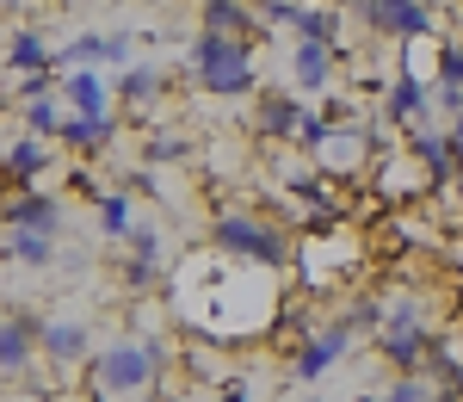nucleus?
Returning <instances> with one entry per match:
<instances>
[{
	"instance_id": "7c9ffc66",
	"label": "nucleus",
	"mask_w": 463,
	"mask_h": 402,
	"mask_svg": "<svg viewBox=\"0 0 463 402\" xmlns=\"http://www.w3.org/2000/svg\"><path fill=\"white\" fill-rule=\"evenodd\" d=\"M216 402H253V384L248 378H222L216 384Z\"/></svg>"
},
{
	"instance_id": "6ab92c4d",
	"label": "nucleus",
	"mask_w": 463,
	"mask_h": 402,
	"mask_svg": "<svg viewBox=\"0 0 463 402\" xmlns=\"http://www.w3.org/2000/svg\"><path fill=\"white\" fill-rule=\"evenodd\" d=\"M198 32L248 37V43H260V37H266V25H260V13H253L248 0H211V6H198Z\"/></svg>"
},
{
	"instance_id": "0eeeda50",
	"label": "nucleus",
	"mask_w": 463,
	"mask_h": 402,
	"mask_svg": "<svg viewBox=\"0 0 463 402\" xmlns=\"http://www.w3.org/2000/svg\"><path fill=\"white\" fill-rule=\"evenodd\" d=\"M303 118H309V106H303L297 87H260V93H253V137H260V143L290 148L297 130H303Z\"/></svg>"
},
{
	"instance_id": "6e6552de",
	"label": "nucleus",
	"mask_w": 463,
	"mask_h": 402,
	"mask_svg": "<svg viewBox=\"0 0 463 402\" xmlns=\"http://www.w3.org/2000/svg\"><path fill=\"white\" fill-rule=\"evenodd\" d=\"M408 155L427 168L432 192H451V180L463 174V148H458V137H451V124H439V118L408 130Z\"/></svg>"
},
{
	"instance_id": "cd10ccee",
	"label": "nucleus",
	"mask_w": 463,
	"mask_h": 402,
	"mask_svg": "<svg viewBox=\"0 0 463 402\" xmlns=\"http://www.w3.org/2000/svg\"><path fill=\"white\" fill-rule=\"evenodd\" d=\"M383 402H432V378L427 371H395Z\"/></svg>"
},
{
	"instance_id": "58836bf2",
	"label": "nucleus",
	"mask_w": 463,
	"mask_h": 402,
	"mask_svg": "<svg viewBox=\"0 0 463 402\" xmlns=\"http://www.w3.org/2000/svg\"><path fill=\"white\" fill-rule=\"evenodd\" d=\"M192 6H211V0H192Z\"/></svg>"
},
{
	"instance_id": "9d476101",
	"label": "nucleus",
	"mask_w": 463,
	"mask_h": 402,
	"mask_svg": "<svg viewBox=\"0 0 463 402\" xmlns=\"http://www.w3.org/2000/svg\"><path fill=\"white\" fill-rule=\"evenodd\" d=\"M37 353H43V366H56V371L87 366L93 359V329L80 316H37Z\"/></svg>"
},
{
	"instance_id": "c9c22d12",
	"label": "nucleus",
	"mask_w": 463,
	"mask_h": 402,
	"mask_svg": "<svg viewBox=\"0 0 463 402\" xmlns=\"http://www.w3.org/2000/svg\"><path fill=\"white\" fill-rule=\"evenodd\" d=\"M143 6H167V0H143Z\"/></svg>"
},
{
	"instance_id": "7ed1b4c3",
	"label": "nucleus",
	"mask_w": 463,
	"mask_h": 402,
	"mask_svg": "<svg viewBox=\"0 0 463 402\" xmlns=\"http://www.w3.org/2000/svg\"><path fill=\"white\" fill-rule=\"evenodd\" d=\"M167 371V340L161 334H124V340H106L93 359H87V397L99 402H137L155 397Z\"/></svg>"
},
{
	"instance_id": "bb28decb",
	"label": "nucleus",
	"mask_w": 463,
	"mask_h": 402,
	"mask_svg": "<svg viewBox=\"0 0 463 402\" xmlns=\"http://www.w3.org/2000/svg\"><path fill=\"white\" fill-rule=\"evenodd\" d=\"M174 161H192V137H143V168H174Z\"/></svg>"
},
{
	"instance_id": "c85d7f7f",
	"label": "nucleus",
	"mask_w": 463,
	"mask_h": 402,
	"mask_svg": "<svg viewBox=\"0 0 463 402\" xmlns=\"http://www.w3.org/2000/svg\"><path fill=\"white\" fill-rule=\"evenodd\" d=\"M432 81H445V87H463V43L439 37V56H432Z\"/></svg>"
},
{
	"instance_id": "f8f14e48",
	"label": "nucleus",
	"mask_w": 463,
	"mask_h": 402,
	"mask_svg": "<svg viewBox=\"0 0 463 402\" xmlns=\"http://www.w3.org/2000/svg\"><path fill=\"white\" fill-rule=\"evenodd\" d=\"M364 130L358 124H334L327 137L316 143V174L321 180H358L364 174Z\"/></svg>"
},
{
	"instance_id": "dca6fc26",
	"label": "nucleus",
	"mask_w": 463,
	"mask_h": 402,
	"mask_svg": "<svg viewBox=\"0 0 463 402\" xmlns=\"http://www.w3.org/2000/svg\"><path fill=\"white\" fill-rule=\"evenodd\" d=\"M111 93H118L124 111L143 118V111H155L167 100V69H161V62H130V69H118V87H111Z\"/></svg>"
},
{
	"instance_id": "aec40b11",
	"label": "nucleus",
	"mask_w": 463,
	"mask_h": 402,
	"mask_svg": "<svg viewBox=\"0 0 463 402\" xmlns=\"http://www.w3.org/2000/svg\"><path fill=\"white\" fill-rule=\"evenodd\" d=\"M111 137H118V111H111V118H87V111H69V118H62V137H56V143L69 148V155H80V161H93L99 148H111Z\"/></svg>"
},
{
	"instance_id": "4468645a",
	"label": "nucleus",
	"mask_w": 463,
	"mask_h": 402,
	"mask_svg": "<svg viewBox=\"0 0 463 402\" xmlns=\"http://www.w3.org/2000/svg\"><path fill=\"white\" fill-rule=\"evenodd\" d=\"M50 168H56V155H50V143H43V137H19V143L0 148V186H13V192L37 186Z\"/></svg>"
},
{
	"instance_id": "9b49d317",
	"label": "nucleus",
	"mask_w": 463,
	"mask_h": 402,
	"mask_svg": "<svg viewBox=\"0 0 463 402\" xmlns=\"http://www.w3.org/2000/svg\"><path fill=\"white\" fill-rule=\"evenodd\" d=\"M62 223H69V205H62L56 192H43V186H25V192L0 198V229H37V235H62Z\"/></svg>"
},
{
	"instance_id": "4be33fe9",
	"label": "nucleus",
	"mask_w": 463,
	"mask_h": 402,
	"mask_svg": "<svg viewBox=\"0 0 463 402\" xmlns=\"http://www.w3.org/2000/svg\"><path fill=\"white\" fill-rule=\"evenodd\" d=\"M0 260H13V266H25V273H50V266H56V235L0 229Z\"/></svg>"
},
{
	"instance_id": "39448f33",
	"label": "nucleus",
	"mask_w": 463,
	"mask_h": 402,
	"mask_svg": "<svg viewBox=\"0 0 463 402\" xmlns=\"http://www.w3.org/2000/svg\"><path fill=\"white\" fill-rule=\"evenodd\" d=\"M439 347V334L427 329V303L414 292L383 297V329H377V359L390 371H420L427 353Z\"/></svg>"
},
{
	"instance_id": "2eb2a0df",
	"label": "nucleus",
	"mask_w": 463,
	"mask_h": 402,
	"mask_svg": "<svg viewBox=\"0 0 463 402\" xmlns=\"http://www.w3.org/2000/svg\"><path fill=\"white\" fill-rule=\"evenodd\" d=\"M37 366V316H0V378H25Z\"/></svg>"
},
{
	"instance_id": "f3484780",
	"label": "nucleus",
	"mask_w": 463,
	"mask_h": 402,
	"mask_svg": "<svg viewBox=\"0 0 463 402\" xmlns=\"http://www.w3.org/2000/svg\"><path fill=\"white\" fill-rule=\"evenodd\" d=\"M56 93H62L69 111H87V118H111V111H118V93L99 81V69H62Z\"/></svg>"
},
{
	"instance_id": "423d86ee",
	"label": "nucleus",
	"mask_w": 463,
	"mask_h": 402,
	"mask_svg": "<svg viewBox=\"0 0 463 402\" xmlns=\"http://www.w3.org/2000/svg\"><path fill=\"white\" fill-rule=\"evenodd\" d=\"M353 340H358V329L346 322V316L321 322L309 340H297V353H290V384H316V378H327V371L353 353Z\"/></svg>"
},
{
	"instance_id": "a211bd4d",
	"label": "nucleus",
	"mask_w": 463,
	"mask_h": 402,
	"mask_svg": "<svg viewBox=\"0 0 463 402\" xmlns=\"http://www.w3.org/2000/svg\"><path fill=\"white\" fill-rule=\"evenodd\" d=\"M340 69V50L334 43H290V87L297 93H327Z\"/></svg>"
},
{
	"instance_id": "ea45409f",
	"label": "nucleus",
	"mask_w": 463,
	"mask_h": 402,
	"mask_svg": "<svg viewBox=\"0 0 463 402\" xmlns=\"http://www.w3.org/2000/svg\"><path fill=\"white\" fill-rule=\"evenodd\" d=\"M309 402H327V397H309Z\"/></svg>"
},
{
	"instance_id": "f704fd0d",
	"label": "nucleus",
	"mask_w": 463,
	"mask_h": 402,
	"mask_svg": "<svg viewBox=\"0 0 463 402\" xmlns=\"http://www.w3.org/2000/svg\"><path fill=\"white\" fill-rule=\"evenodd\" d=\"M451 192H458V205H463V174H458V180H451Z\"/></svg>"
},
{
	"instance_id": "393cba45",
	"label": "nucleus",
	"mask_w": 463,
	"mask_h": 402,
	"mask_svg": "<svg viewBox=\"0 0 463 402\" xmlns=\"http://www.w3.org/2000/svg\"><path fill=\"white\" fill-rule=\"evenodd\" d=\"M19 118H25V137L56 143V137H62V118H69V106H62V93H43V100H25V106H19Z\"/></svg>"
},
{
	"instance_id": "c756f323",
	"label": "nucleus",
	"mask_w": 463,
	"mask_h": 402,
	"mask_svg": "<svg viewBox=\"0 0 463 402\" xmlns=\"http://www.w3.org/2000/svg\"><path fill=\"white\" fill-rule=\"evenodd\" d=\"M432 111H439V118H458V111H463V87H445V81H432Z\"/></svg>"
},
{
	"instance_id": "4c0bfd02",
	"label": "nucleus",
	"mask_w": 463,
	"mask_h": 402,
	"mask_svg": "<svg viewBox=\"0 0 463 402\" xmlns=\"http://www.w3.org/2000/svg\"><path fill=\"white\" fill-rule=\"evenodd\" d=\"M13 6H32V0H13Z\"/></svg>"
},
{
	"instance_id": "a878e982",
	"label": "nucleus",
	"mask_w": 463,
	"mask_h": 402,
	"mask_svg": "<svg viewBox=\"0 0 463 402\" xmlns=\"http://www.w3.org/2000/svg\"><path fill=\"white\" fill-rule=\"evenodd\" d=\"M56 62L62 69H99V62H111V32H74L56 50Z\"/></svg>"
},
{
	"instance_id": "72a5a7b5",
	"label": "nucleus",
	"mask_w": 463,
	"mask_h": 402,
	"mask_svg": "<svg viewBox=\"0 0 463 402\" xmlns=\"http://www.w3.org/2000/svg\"><path fill=\"white\" fill-rule=\"evenodd\" d=\"M353 402H383V397H377V390H364V397H353Z\"/></svg>"
},
{
	"instance_id": "f03ea898",
	"label": "nucleus",
	"mask_w": 463,
	"mask_h": 402,
	"mask_svg": "<svg viewBox=\"0 0 463 402\" xmlns=\"http://www.w3.org/2000/svg\"><path fill=\"white\" fill-rule=\"evenodd\" d=\"M179 69H185V87H192V93H211V100H253V93H260V43L192 32Z\"/></svg>"
},
{
	"instance_id": "20e7f679",
	"label": "nucleus",
	"mask_w": 463,
	"mask_h": 402,
	"mask_svg": "<svg viewBox=\"0 0 463 402\" xmlns=\"http://www.w3.org/2000/svg\"><path fill=\"white\" fill-rule=\"evenodd\" d=\"M211 248L229 254V260H248V266H272V273H290L297 266V242L272 217L241 211V205H222L211 217Z\"/></svg>"
},
{
	"instance_id": "e433bc0d",
	"label": "nucleus",
	"mask_w": 463,
	"mask_h": 402,
	"mask_svg": "<svg viewBox=\"0 0 463 402\" xmlns=\"http://www.w3.org/2000/svg\"><path fill=\"white\" fill-rule=\"evenodd\" d=\"M334 6H358V0H334Z\"/></svg>"
},
{
	"instance_id": "473e14b6",
	"label": "nucleus",
	"mask_w": 463,
	"mask_h": 402,
	"mask_svg": "<svg viewBox=\"0 0 463 402\" xmlns=\"http://www.w3.org/2000/svg\"><path fill=\"white\" fill-rule=\"evenodd\" d=\"M451 137H458V148H463V111H458V118H451Z\"/></svg>"
},
{
	"instance_id": "1a4fd4ad",
	"label": "nucleus",
	"mask_w": 463,
	"mask_h": 402,
	"mask_svg": "<svg viewBox=\"0 0 463 402\" xmlns=\"http://www.w3.org/2000/svg\"><path fill=\"white\" fill-rule=\"evenodd\" d=\"M358 19L377 37H395V43H420V37L439 32L427 0H358Z\"/></svg>"
},
{
	"instance_id": "ddd939ff",
	"label": "nucleus",
	"mask_w": 463,
	"mask_h": 402,
	"mask_svg": "<svg viewBox=\"0 0 463 402\" xmlns=\"http://www.w3.org/2000/svg\"><path fill=\"white\" fill-rule=\"evenodd\" d=\"M383 118L402 124V130H414V124H432V118H439V111H432V87L414 74V62L390 81V93H383Z\"/></svg>"
},
{
	"instance_id": "412c9836",
	"label": "nucleus",
	"mask_w": 463,
	"mask_h": 402,
	"mask_svg": "<svg viewBox=\"0 0 463 402\" xmlns=\"http://www.w3.org/2000/svg\"><path fill=\"white\" fill-rule=\"evenodd\" d=\"M377 192H383V198H420V192H432V180L408 148H395V155L377 161Z\"/></svg>"
},
{
	"instance_id": "2f4dec72",
	"label": "nucleus",
	"mask_w": 463,
	"mask_h": 402,
	"mask_svg": "<svg viewBox=\"0 0 463 402\" xmlns=\"http://www.w3.org/2000/svg\"><path fill=\"white\" fill-rule=\"evenodd\" d=\"M260 19H272V13H285V6H309V0H248Z\"/></svg>"
},
{
	"instance_id": "5701e85b",
	"label": "nucleus",
	"mask_w": 463,
	"mask_h": 402,
	"mask_svg": "<svg viewBox=\"0 0 463 402\" xmlns=\"http://www.w3.org/2000/svg\"><path fill=\"white\" fill-rule=\"evenodd\" d=\"M13 74H56L62 62H56V50L43 43V32H32V25H19V32L6 37V56H0Z\"/></svg>"
},
{
	"instance_id": "b1692460",
	"label": "nucleus",
	"mask_w": 463,
	"mask_h": 402,
	"mask_svg": "<svg viewBox=\"0 0 463 402\" xmlns=\"http://www.w3.org/2000/svg\"><path fill=\"white\" fill-rule=\"evenodd\" d=\"M93 205H99V211H93V223H99V235H106V242H124V235L143 223L130 192H93Z\"/></svg>"
},
{
	"instance_id": "f257e3e1",
	"label": "nucleus",
	"mask_w": 463,
	"mask_h": 402,
	"mask_svg": "<svg viewBox=\"0 0 463 402\" xmlns=\"http://www.w3.org/2000/svg\"><path fill=\"white\" fill-rule=\"evenodd\" d=\"M248 260H229V254H204V260H185L174 273V310L179 322L204 340H260L272 329L279 303H235V285H248Z\"/></svg>"
}]
</instances>
